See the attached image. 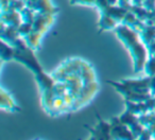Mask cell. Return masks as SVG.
Returning a JSON list of instances; mask_svg holds the SVG:
<instances>
[{
	"label": "cell",
	"mask_w": 155,
	"mask_h": 140,
	"mask_svg": "<svg viewBox=\"0 0 155 140\" xmlns=\"http://www.w3.org/2000/svg\"><path fill=\"white\" fill-rule=\"evenodd\" d=\"M114 31L118 38L124 44L125 48L129 50L130 54H131L134 72L135 73L142 72L147 60L149 58V52L139 33L124 24H119Z\"/></svg>",
	"instance_id": "obj_1"
},
{
	"label": "cell",
	"mask_w": 155,
	"mask_h": 140,
	"mask_svg": "<svg viewBox=\"0 0 155 140\" xmlns=\"http://www.w3.org/2000/svg\"><path fill=\"white\" fill-rule=\"evenodd\" d=\"M150 82L151 78L147 76L146 78L130 79L120 82L108 81V83L125 98V101L133 102H143L152 98L150 93Z\"/></svg>",
	"instance_id": "obj_2"
},
{
	"label": "cell",
	"mask_w": 155,
	"mask_h": 140,
	"mask_svg": "<svg viewBox=\"0 0 155 140\" xmlns=\"http://www.w3.org/2000/svg\"><path fill=\"white\" fill-rule=\"evenodd\" d=\"M110 138L113 139H133L134 135L127 124L119 117H115L110 121Z\"/></svg>",
	"instance_id": "obj_3"
},
{
	"label": "cell",
	"mask_w": 155,
	"mask_h": 140,
	"mask_svg": "<svg viewBox=\"0 0 155 140\" xmlns=\"http://www.w3.org/2000/svg\"><path fill=\"white\" fill-rule=\"evenodd\" d=\"M26 5L37 13L55 14L58 11V9L52 5L51 0H26Z\"/></svg>",
	"instance_id": "obj_4"
},
{
	"label": "cell",
	"mask_w": 155,
	"mask_h": 140,
	"mask_svg": "<svg viewBox=\"0 0 155 140\" xmlns=\"http://www.w3.org/2000/svg\"><path fill=\"white\" fill-rule=\"evenodd\" d=\"M1 22L7 26H11L14 28H18L24 22L21 13L14 10L1 12Z\"/></svg>",
	"instance_id": "obj_5"
},
{
	"label": "cell",
	"mask_w": 155,
	"mask_h": 140,
	"mask_svg": "<svg viewBox=\"0 0 155 140\" xmlns=\"http://www.w3.org/2000/svg\"><path fill=\"white\" fill-rule=\"evenodd\" d=\"M91 138H97V139H107L110 138V122L107 123L104 120L99 118V123L94 129H91Z\"/></svg>",
	"instance_id": "obj_6"
},
{
	"label": "cell",
	"mask_w": 155,
	"mask_h": 140,
	"mask_svg": "<svg viewBox=\"0 0 155 140\" xmlns=\"http://www.w3.org/2000/svg\"><path fill=\"white\" fill-rule=\"evenodd\" d=\"M1 102H0V106H1V109L7 110V112H15L19 110V107L16 104L14 98L10 95L9 91H7L5 88H1Z\"/></svg>",
	"instance_id": "obj_7"
},
{
	"label": "cell",
	"mask_w": 155,
	"mask_h": 140,
	"mask_svg": "<svg viewBox=\"0 0 155 140\" xmlns=\"http://www.w3.org/2000/svg\"><path fill=\"white\" fill-rule=\"evenodd\" d=\"M101 18H100L99 21V28L101 30L105 31V30H115L117 26L119 24V22L115 19L114 17H112L110 15L106 13L101 12Z\"/></svg>",
	"instance_id": "obj_8"
},
{
	"label": "cell",
	"mask_w": 155,
	"mask_h": 140,
	"mask_svg": "<svg viewBox=\"0 0 155 140\" xmlns=\"http://www.w3.org/2000/svg\"><path fill=\"white\" fill-rule=\"evenodd\" d=\"M139 35L141 37L142 41L148 46L150 43H152L155 39V26H151V24H146L143 30L139 32Z\"/></svg>",
	"instance_id": "obj_9"
},
{
	"label": "cell",
	"mask_w": 155,
	"mask_h": 140,
	"mask_svg": "<svg viewBox=\"0 0 155 140\" xmlns=\"http://www.w3.org/2000/svg\"><path fill=\"white\" fill-rule=\"evenodd\" d=\"M15 55V47L11 44L5 43L2 41V47H1V57L2 60H12Z\"/></svg>",
	"instance_id": "obj_10"
},
{
	"label": "cell",
	"mask_w": 155,
	"mask_h": 140,
	"mask_svg": "<svg viewBox=\"0 0 155 140\" xmlns=\"http://www.w3.org/2000/svg\"><path fill=\"white\" fill-rule=\"evenodd\" d=\"M142 72L146 73L147 77H150V78L155 76V56H149Z\"/></svg>",
	"instance_id": "obj_11"
},
{
	"label": "cell",
	"mask_w": 155,
	"mask_h": 140,
	"mask_svg": "<svg viewBox=\"0 0 155 140\" xmlns=\"http://www.w3.org/2000/svg\"><path fill=\"white\" fill-rule=\"evenodd\" d=\"M71 5H93L96 7L97 0H70Z\"/></svg>",
	"instance_id": "obj_12"
},
{
	"label": "cell",
	"mask_w": 155,
	"mask_h": 140,
	"mask_svg": "<svg viewBox=\"0 0 155 140\" xmlns=\"http://www.w3.org/2000/svg\"><path fill=\"white\" fill-rule=\"evenodd\" d=\"M150 93L153 98L155 97V76L151 77V82H150Z\"/></svg>",
	"instance_id": "obj_13"
}]
</instances>
